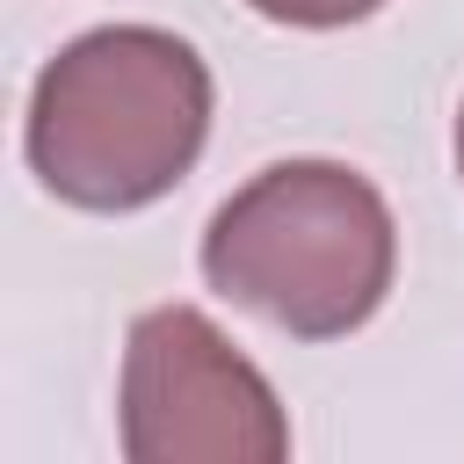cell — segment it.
Here are the masks:
<instances>
[{
	"label": "cell",
	"instance_id": "obj_1",
	"mask_svg": "<svg viewBox=\"0 0 464 464\" xmlns=\"http://www.w3.org/2000/svg\"><path fill=\"white\" fill-rule=\"evenodd\" d=\"M210 138V65L188 36L109 22L72 36L29 87V174L72 210L160 203Z\"/></svg>",
	"mask_w": 464,
	"mask_h": 464
},
{
	"label": "cell",
	"instance_id": "obj_2",
	"mask_svg": "<svg viewBox=\"0 0 464 464\" xmlns=\"http://www.w3.org/2000/svg\"><path fill=\"white\" fill-rule=\"evenodd\" d=\"M196 261L225 304L290 341H341L392 297L399 225L370 174L341 160H276L210 210Z\"/></svg>",
	"mask_w": 464,
	"mask_h": 464
},
{
	"label": "cell",
	"instance_id": "obj_3",
	"mask_svg": "<svg viewBox=\"0 0 464 464\" xmlns=\"http://www.w3.org/2000/svg\"><path fill=\"white\" fill-rule=\"evenodd\" d=\"M116 428L130 464H283L290 413L276 384L196 312L152 304L123 341Z\"/></svg>",
	"mask_w": 464,
	"mask_h": 464
},
{
	"label": "cell",
	"instance_id": "obj_4",
	"mask_svg": "<svg viewBox=\"0 0 464 464\" xmlns=\"http://www.w3.org/2000/svg\"><path fill=\"white\" fill-rule=\"evenodd\" d=\"M261 22H283V29H348L362 14H377L384 0H246Z\"/></svg>",
	"mask_w": 464,
	"mask_h": 464
},
{
	"label": "cell",
	"instance_id": "obj_5",
	"mask_svg": "<svg viewBox=\"0 0 464 464\" xmlns=\"http://www.w3.org/2000/svg\"><path fill=\"white\" fill-rule=\"evenodd\" d=\"M457 174H464V109H457Z\"/></svg>",
	"mask_w": 464,
	"mask_h": 464
}]
</instances>
